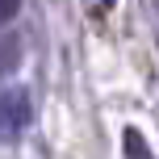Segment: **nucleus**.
<instances>
[{"instance_id": "20e7f679", "label": "nucleus", "mask_w": 159, "mask_h": 159, "mask_svg": "<svg viewBox=\"0 0 159 159\" xmlns=\"http://www.w3.org/2000/svg\"><path fill=\"white\" fill-rule=\"evenodd\" d=\"M101 4H113V0H101Z\"/></svg>"}, {"instance_id": "f257e3e1", "label": "nucleus", "mask_w": 159, "mask_h": 159, "mask_svg": "<svg viewBox=\"0 0 159 159\" xmlns=\"http://www.w3.org/2000/svg\"><path fill=\"white\" fill-rule=\"evenodd\" d=\"M30 126V96L21 88L13 92H0V138H21V130Z\"/></svg>"}, {"instance_id": "f03ea898", "label": "nucleus", "mask_w": 159, "mask_h": 159, "mask_svg": "<svg viewBox=\"0 0 159 159\" xmlns=\"http://www.w3.org/2000/svg\"><path fill=\"white\" fill-rule=\"evenodd\" d=\"M121 155H126V159H155L151 143H147V134L138 126H126V130H121Z\"/></svg>"}, {"instance_id": "7ed1b4c3", "label": "nucleus", "mask_w": 159, "mask_h": 159, "mask_svg": "<svg viewBox=\"0 0 159 159\" xmlns=\"http://www.w3.org/2000/svg\"><path fill=\"white\" fill-rule=\"evenodd\" d=\"M17 8H21V0H0V25H4V21H13V17H17Z\"/></svg>"}]
</instances>
